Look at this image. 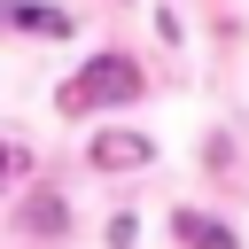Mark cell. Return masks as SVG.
<instances>
[{
    "label": "cell",
    "mask_w": 249,
    "mask_h": 249,
    "mask_svg": "<svg viewBox=\"0 0 249 249\" xmlns=\"http://www.w3.org/2000/svg\"><path fill=\"white\" fill-rule=\"evenodd\" d=\"M140 93V70L124 54H93L70 86H62V117H86V109H109V101H132Z\"/></svg>",
    "instance_id": "6da1fadb"
},
{
    "label": "cell",
    "mask_w": 249,
    "mask_h": 249,
    "mask_svg": "<svg viewBox=\"0 0 249 249\" xmlns=\"http://www.w3.org/2000/svg\"><path fill=\"white\" fill-rule=\"evenodd\" d=\"M93 163L101 171H132V163H148V140L140 132H93Z\"/></svg>",
    "instance_id": "7a4b0ae2"
},
{
    "label": "cell",
    "mask_w": 249,
    "mask_h": 249,
    "mask_svg": "<svg viewBox=\"0 0 249 249\" xmlns=\"http://www.w3.org/2000/svg\"><path fill=\"white\" fill-rule=\"evenodd\" d=\"M171 233H179L187 249H233V226H218V218H202V210H179Z\"/></svg>",
    "instance_id": "3957f363"
},
{
    "label": "cell",
    "mask_w": 249,
    "mask_h": 249,
    "mask_svg": "<svg viewBox=\"0 0 249 249\" xmlns=\"http://www.w3.org/2000/svg\"><path fill=\"white\" fill-rule=\"evenodd\" d=\"M8 23H16V31H47V39H70V16H62V8H39V0H8Z\"/></svg>",
    "instance_id": "277c9868"
},
{
    "label": "cell",
    "mask_w": 249,
    "mask_h": 249,
    "mask_svg": "<svg viewBox=\"0 0 249 249\" xmlns=\"http://www.w3.org/2000/svg\"><path fill=\"white\" fill-rule=\"evenodd\" d=\"M62 218H70V210H62V202H31V210H23V226H39V233H54V226H62Z\"/></svg>",
    "instance_id": "5b68a950"
}]
</instances>
